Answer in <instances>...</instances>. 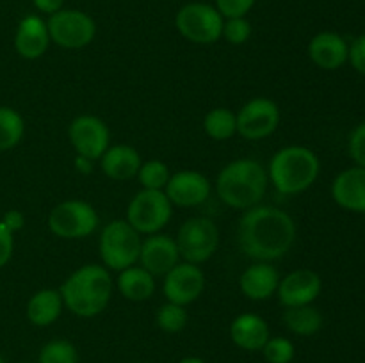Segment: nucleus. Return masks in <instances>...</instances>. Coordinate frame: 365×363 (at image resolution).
Segmentation results:
<instances>
[{"instance_id":"1","label":"nucleus","mask_w":365,"mask_h":363,"mask_svg":"<svg viewBox=\"0 0 365 363\" xmlns=\"http://www.w3.org/2000/svg\"><path fill=\"white\" fill-rule=\"evenodd\" d=\"M296 223L285 210L273 205H255L239 219L237 244L248 258L273 262L294 246Z\"/></svg>"},{"instance_id":"2","label":"nucleus","mask_w":365,"mask_h":363,"mask_svg":"<svg viewBox=\"0 0 365 363\" xmlns=\"http://www.w3.org/2000/svg\"><path fill=\"white\" fill-rule=\"evenodd\" d=\"M59 292L64 306L73 315L91 319L109 306L114 292V280L107 267L86 263L64 280Z\"/></svg>"},{"instance_id":"3","label":"nucleus","mask_w":365,"mask_h":363,"mask_svg":"<svg viewBox=\"0 0 365 363\" xmlns=\"http://www.w3.org/2000/svg\"><path fill=\"white\" fill-rule=\"evenodd\" d=\"M267 184V169L259 160L237 159L220 171L216 178V192L225 205L248 210L262 201Z\"/></svg>"},{"instance_id":"4","label":"nucleus","mask_w":365,"mask_h":363,"mask_svg":"<svg viewBox=\"0 0 365 363\" xmlns=\"http://www.w3.org/2000/svg\"><path fill=\"white\" fill-rule=\"evenodd\" d=\"M319 157L307 146H285L269 160L267 177L280 194L296 196L316 184L319 177Z\"/></svg>"},{"instance_id":"5","label":"nucleus","mask_w":365,"mask_h":363,"mask_svg":"<svg viewBox=\"0 0 365 363\" xmlns=\"http://www.w3.org/2000/svg\"><path fill=\"white\" fill-rule=\"evenodd\" d=\"M143 238L127 219H114L103 226L98 238V251L103 267L109 270L127 269L139 262Z\"/></svg>"},{"instance_id":"6","label":"nucleus","mask_w":365,"mask_h":363,"mask_svg":"<svg viewBox=\"0 0 365 363\" xmlns=\"http://www.w3.org/2000/svg\"><path fill=\"white\" fill-rule=\"evenodd\" d=\"M46 224L56 237L75 241L95 233L100 217L91 203L82 199H66L50 210Z\"/></svg>"},{"instance_id":"7","label":"nucleus","mask_w":365,"mask_h":363,"mask_svg":"<svg viewBox=\"0 0 365 363\" xmlns=\"http://www.w3.org/2000/svg\"><path fill=\"white\" fill-rule=\"evenodd\" d=\"M225 18L216 7L203 2L185 4L175 16V27L182 38L196 45H212L223 36Z\"/></svg>"},{"instance_id":"8","label":"nucleus","mask_w":365,"mask_h":363,"mask_svg":"<svg viewBox=\"0 0 365 363\" xmlns=\"http://www.w3.org/2000/svg\"><path fill=\"white\" fill-rule=\"evenodd\" d=\"M173 205L164 191L141 189L127 206V223L141 235L159 233L171 221Z\"/></svg>"},{"instance_id":"9","label":"nucleus","mask_w":365,"mask_h":363,"mask_svg":"<svg viewBox=\"0 0 365 363\" xmlns=\"http://www.w3.org/2000/svg\"><path fill=\"white\" fill-rule=\"evenodd\" d=\"M175 242L184 262L200 265L212 258L216 253L220 246V230L209 217H191L178 228Z\"/></svg>"},{"instance_id":"10","label":"nucleus","mask_w":365,"mask_h":363,"mask_svg":"<svg viewBox=\"0 0 365 363\" xmlns=\"http://www.w3.org/2000/svg\"><path fill=\"white\" fill-rule=\"evenodd\" d=\"M50 41L66 50H81L91 45L96 36V23L88 13L78 9H61L50 14Z\"/></svg>"},{"instance_id":"11","label":"nucleus","mask_w":365,"mask_h":363,"mask_svg":"<svg viewBox=\"0 0 365 363\" xmlns=\"http://www.w3.org/2000/svg\"><path fill=\"white\" fill-rule=\"evenodd\" d=\"M235 114H237V134L248 141L269 137L277 132L282 121L280 107L266 96L252 98Z\"/></svg>"},{"instance_id":"12","label":"nucleus","mask_w":365,"mask_h":363,"mask_svg":"<svg viewBox=\"0 0 365 363\" xmlns=\"http://www.w3.org/2000/svg\"><path fill=\"white\" fill-rule=\"evenodd\" d=\"M68 139L77 155L91 160H100V157L110 146V132L106 121L93 114H81L73 117L68 125Z\"/></svg>"},{"instance_id":"13","label":"nucleus","mask_w":365,"mask_h":363,"mask_svg":"<svg viewBox=\"0 0 365 363\" xmlns=\"http://www.w3.org/2000/svg\"><path fill=\"white\" fill-rule=\"evenodd\" d=\"M205 290V274L196 263L178 262L168 274H164L163 292L166 301L187 306L195 302Z\"/></svg>"},{"instance_id":"14","label":"nucleus","mask_w":365,"mask_h":363,"mask_svg":"<svg viewBox=\"0 0 365 363\" xmlns=\"http://www.w3.org/2000/svg\"><path fill=\"white\" fill-rule=\"evenodd\" d=\"M323 290V280L312 269H296L285 274L278 283V301L285 308L312 305Z\"/></svg>"},{"instance_id":"15","label":"nucleus","mask_w":365,"mask_h":363,"mask_svg":"<svg viewBox=\"0 0 365 363\" xmlns=\"http://www.w3.org/2000/svg\"><path fill=\"white\" fill-rule=\"evenodd\" d=\"M210 189L212 187L205 174L200 171L184 169L171 174L164 192L171 205L191 209V206H198L209 199Z\"/></svg>"},{"instance_id":"16","label":"nucleus","mask_w":365,"mask_h":363,"mask_svg":"<svg viewBox=\"0 0 365 363\" xmlns=\"http://www.w3.org/2000/svg\"><path fill=\"white\" fill-rule=\"evenodd\" d=\"M180 262L177 242L173 237L163 233H153L143 238L139 265L145 267L153 276H164Z\"/></svg>"},{"instance_id":"17","label":"nucleus","mask_w":365,"mask_h":363,"mask_svg":"<svg viewBox=\"0 0 365 363\" xmlns=\"http://www.w3.org/2000/svg\"><path fill=\"white\" fill-rule=\"evenodd\" d=\"M309 57L321 70L335 71L348 63L349 45L337 32H319L310 39Z\"/></svg>"},{"instance_id":"18","label":"nucleus","mask_w":365,"mask_h":363,"mask_svg":"<svg viewBox=\"0 0 365 363\" xmlns=\"http://www.w3.org/2000/svg\"><path fill=\"white\" fill-rule=\"evenodd\" d=\"M50 46L46 21L36 14H29L18 23L14 32V50L21 59L36 60L45 56Z\"/></svg>"},{"instance_id":"19","label":"nucleus","mask_w":365,"mask_h":363,"mask_svg":"<svg viewBox=\"0 0 365 363\" xmlns=\"http://www.w3.org/2000/svg\"><path fill=\"white\" fill-rule=\"evenodd\" d=\"M331 198L344 210L365 214V167L341 171L331 184Z\"/></svg>"},{"instance_id":"20","label":"nucleus","mask_w":365,"mask_h":363,"mask_svg":"<svg viewBox=\"0 0 365 363\" xmlns=\"http://www.w3.org/2000/svg\"><path fill=\"white\" fill-rule=\"evenodd\" d=\"M280 280L277 267L269 262H255L242 270L239 288L250 301H266L277 294Z\"/></svg>"},{"instance_id":"21","label":"nucleus","mask_w":365,"mask_h":363,"mask_svg":"<svg viewBox=\"0 0 365 363\" xmlns=\"http://www.w3.org/2000/svg\"><path fill=\"white\" fill-rule=\"evenodd\" d=\"M143 160L138 149L130 144H114L100 157L103 174L114 182H127L138 177Z\"/></svg>"},{"instance_id":"22","label":"nucleus","mask_w":365,"mask_h":363,"mask_svg":"<svg viewBox=\"0 0 365 363\" xmlns=\"http://www.w3.org/2000/svg\"><path fill=\"white\" fill-rule=\"evenodd\" d=\"M230 338L239 349L245 351H262L269 340V326L257 313H241L230 324Z\"/></svg>"},{"instance_id":"23","label":"nucleus","mask_w":365,"mask_h":363,"mask_svg":"<svg viewBox=\"0 0 365 363\" xmlns=\"http://www.w3.org/2000/svg\"><path fill=\"white\" fill-rule=\"evenodd\" d=\"M64 308L59 288H41L29 298L25 313L29 322L38 327H46L56 322Z\"/></svg>"},{"instance_id":"24","label":"nucleus","mask_w":365,"mask_h":363,"mask_svg":"<svg viewBox=\"0 0 365 363\" xmlns=\"http://www.w3.org/2000/svg\"><path fill=\"white\" fill-rule=\"evenodd\" d=\"M116 287L125 299L134 302L148 301L155 292V276L150 274L145 267L132 265L120 270L116 280Z\"/></svg>"},{"instance_id":"25","label":"nucleus","mask_w":365,"mask_h":363,"mask_svg":"<svg viewBox=\"0 0 365 363\" xmlns=\"http://www.w3.org/2000/svg\"><path fill=\"white\" fill-rule=\"evenodd\" d=\"M323 315L312 305L292 306V308H285L284 312L285 327L294 335H299V337L316 335L323 327Z\"/></svg>"},{"instance_id":"26","label":"nucleus","mask_w":365,"mask_h":363,"mask_svg":"<svg viewBox=\"0 0 365 363\" xmlns=\"http://www.w3.org/2000/svg\"><path fill=\"white\" fill-rule=\"evenodd\" d=\"M203 130L214 141H227L237 134V114L228 107L210 109L203 117Z\"/></svg>"},{"instance_id":"27","label":"nucleus","mask_w":365,"mask_h":363,"mask_svg":"<svg viewBox=\"0 0 365 363\" xmlns=\"http://www.w3.org/2000/svg\"><path fill=\"white\" fill-rule=\"evenodd\" d=\"M25 135V120L16 109L0 105V152L13 149Z\"/></svg>"},{"instance_id":"28","label":"nucleus","mask_w":365,"mask_h":363,"mask_svg":"<svg viewBox=\"0 0 365 363\" xmlns=\"http://www.w3.org/2000/svg\"><path fill=\"white\" fill-rule=\"evenodd\" d=\"M170 177L171 171L168 164L157 159L143 162L138 173L139 184L143 185V189H152V191H164Z\"/></svg>"},{"instance_id":"29","label":"nucleus","mask_w":365,"mask_h":363,"mask_svg":"<svg viewBox=\"0 0 365 363\" xmlns=\"http://www.w3.org/2000/svg\"><path fill=\"white\" fill-rule=\"evenodd\" d=\"M189 315L185 312V306L175 305V302L166 301L159 310H157L155 322L164 333H180L187 326Z\"/></svg>"},{"instance_id":"30","label":"nucleus","mask_w":365,"mask_h":363,"mask_svg":"<svg viewBox=\"0 0 365 363\" xmlns=\"http://www.w3.org/2000/svg\"><path fill=\"white\" fill-rule=\"evenodd\" d=\"M39 363H77L78 352L71 342L57 338L45 344L39 351Z\"/></svg>"},{"instance_id":"31","label":"nucleus","mask_w":365,"mask_h":363,"mask_svg":"<svg viewBox=\"0 0 365 363\" xmlns=\"http://www.w3.org/2000/svg\"><path fill=\"white\" fill-rule=\"evenodd\" d=\"M262 354L267 363H291L294 359L296 347L289 338L273 337L262 347Z\"/></svg>"},{"instance_id":"32","label":"nucleus","mask_w":365,"mask_h":363,"mask_svg":"<svg viewBox=\"0 0 365 363\" xmlns=\"http://www.w3.org/2000/svg\"><path fill=\"white\" fill-rule=\"evenodd\" d=\"M252 36V23L242 18H227L223 25V36L230 45H245Z\"/></svg>"},{"instance_id":"33","label":"nucleus","mask_w":365,"mask_h":363,"mask_svg":"<svg viewBox=\"0 0 365 363\" xmlns=\"http://www.w3.org/2000/svg\"><path fill=\"white\" fill-rule=\"evenodd\" d=\"M348 152L356 166L365 167V121L353 128L348 141Z\"/></svg>"},{"instance_id":"34","label":"nucleus","mask_w":365,"mask_h":363,"mask_svg":"<svg viewBox=\"0 0 365 363\" xmlns=\"http://www.w3.org/2000/svg\"><path fill=\"white\" fill-rule=\"evenodd\" d=\"M257 0H216V9L223 18H242L252 11Z\"/></svg>"},{"instance_id":"35","label":"nucleus","mask_w":365,"mask_h":363,"mask_svg":"<svg viewBox=\"0 0 365 363\" xmlns=\"http://www.w3.org/2000/svg\"><path fill=\"white\" fill-rule=\"evenodd\" d=\"M348 63H351L353 70L365 77V34L353 39V43L349 45Z\"/></svg>"},{"instance_id":"36","label":"nucleus","mask_w":365,"mask_h":363,"mask_svg":"<svg viewBox=\"0 0 365 363\" xmlns=\"http://www.w3.org/2000/svg\"><path fill=\"white\" fill-rule=\"evenodd\" d=\"M14 251V233H11L0 221V269L9 263Z\"/></svg>"},{"instance_id":"37","label":"nucleus","mask_w":365,"mask_h":363,"mask_svg":"<svg viewBox=\"0 0 365 363\" xmlns=\"http://www.w3.org/2000/svg\"><path fill=\"white\" fill-rule=\"evenodd\" d=\"M0 221H2L4 226H6L11 233H16V231L24 230V226H25L24 212H20V210H16V209L7 210Z\"/></svg>"},{"instance_id":"38","label":"nucleus","mask_w":365,"mask_h":363,"mask_svg":"<svg viewBox=\"0 0 365 363\" xmlns=\"http://www.w3.org/2000/svg\"><path fill=\"white\" fill-rule=\"evenodd\" d=\"M36 6V9L41 11L45 14H53L57 11L63 9L64 6V0H32Z\"/></svg>"},{"instance_id":"39","label":"nucleus","mask_w":365,"mask_h":363,"mask_svg":"<svg viewBox=\"0 0 365 363\" xmlns=\"http://www.w3.org/2000/svg\"><path fill=\"white\" fill-rule=\"evenodd\" d=\"M93 164H95V160L86 159V157H82V155H77V159H75V167H77V171H81V173H84V174L91 173Z\"/></svg>"},{"instance_id":"40","label":"nucleus","mask_w":365,"mask_h":363,"mask_svg":"<svg viewBox=\"0 0 365 363\" xmlns=\"http://www.w3.org/2000/svg\"><path fill=\"white\" fill-rule=\"evenodd\" d=\"M178 363H205L202 358H196V356H187V358L180 359Z\"/></svg>"},{"instance_id":"41","label":"nucleus","mask_w":365,"mask_h":363,"mask_svg":"<svg viewBox=\"0 0 365 363\" xmlns=\"http://www.w3.org/2000/svg\"><path fill=\"white\" fill-rule=\"evenodd\" d=\"M0 363H4V358H2V354H0Z\"/></svg>"}]
</instances>
